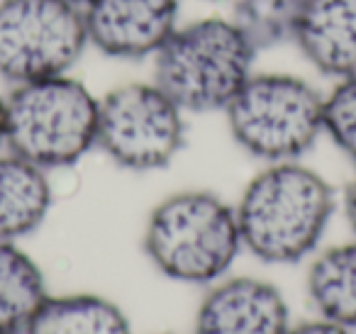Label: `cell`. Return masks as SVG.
Returning <instances> with one entry per match:
<instances>
[{
	"mask_svg": "<svg viewBox=\"0 0 356 334\" xmlns=\"http://www.w3.org/2000/svg\"><path fill=\"white\" fill-rule=\"evenodd\" d=\"M8 137V98L0 93V149L6 147Z\"/></svg>",
	"mask_w": 356,
	"mask_h": 334,
	"instance_id": "cell-19",
	"label": "cell"
},
{
	"mask_svg": "<svg viewBox=\"0 0 356 334\" xmlns=\"http://www.w3.org/2000/svg\"><path fill=\"white\" fill-rule=\"evenodd\" d=\"M144 254L178 283H215L244 249L237 212L210 191H181L163 198L144 227Z\"/></svg>",
	"mask_w": 356,
	"mask_h": 334,
	"instance_id": "cell-3",
	"label": "cell"
},
{
	"mask_svg": "<svg viewBox=\"0 0 356 334\" xmlns=\"http://www.w3.org/2000/svg\"><path fill=\"white\" fill-rule=\"evenodd\" d=\"M51 207L44 168L13 152L0 154V241H17L40 230Z\"/></svg>",
	"mask_w": 356,
	"mask_h": 334,
	"instance_id": "cell-11",
	"label": "cell"
},
{
	"mask_svg": "<svg viewBox=\"0 0 356 334\" xmlns=\"http://www.w3.org/2000/svg\"><path fill=\"white\" fill-rule=\"evenodd\" d=\"M322 98L300 76L254 71L225 118L247 154L268 164L298 161L322 134Z\"/></svg>",
	"mask_w": 356,
	"mask_h": 334,
	"instance_id": "cell-5",
	"label": "cell"
},
{
	"mask_svg": "<svg viewBox=\"0 0 356 334\" xmlns=\"http://www.w3.org/2000/svg\"><path fill=\"white\" fill-rule=\"evenodd\" d=\"M186 142V113L154 81L108 90L98 103L95 147L118 166L147 173L168 166Z\"/></svg>",
	"mask_w": 356,
	"mask_h": 334,
	"instance_id": "cell-6",
	"label": "cell"
},
{
	"mask_svg": "<svg viewBox=\"0 0 356 334\" xmlns=\"http://www.w3.org/2000/svg\"><path fill=\"white\" fill-rule=\"evenodd\" d=\"M344 215L349 220L351 232L356 234V176L344 188Z\"/></svg>",
	"mask_w": 356,
	"mask_h": 334,
	"instance_id": "cell-18",
	"label": "cell"
},
{
	"mask_svg": "<svg viewBox=\"0 0 356 334\" xmlns=\"http://www.w3.org/2000/svg\"><path fill=\"white\" fill-rule=\"evenodd\" d=\"M0 334H25V332H0Z\"/></svg>",
	"mask_w": 356,
	"mask_h": 334,
	"instance_id": "cell-21",
	"label": "cell"
},
{
	"mask_svg": "<svg viewBox=\"0 0 356 334\" xmlns=\"http://www.w3.org/2000/svg\"><path fill=\"white\" fill-rule=\"evenodd\" d=\"M69 3H76V6H83L86 0H69Z\"/></svg>",
	"mask_w": 356,
	"mask_h": 334,
	"instance_id": "cell-20",
	"label": "cell"
},
{
	"mask_svg": "<svg viewBox=\"0 0 356 334\" xmlns=\"http://www.w3.org/2000/svg\"><path fill=\"white\" fill-rule=\"evenodd\" d=\"M307 0H232V20L257 51L293 42Z\"/></svg>",
	"mask_w": 356,
	"mask_h": 334,
	"instance_id": "cell-15",
	"label": "cell"
},
{
	"mask_svg": "<svg viewBox=\"0 0 356 334\" xmlns=\"http://www.w3.org/2000/svg\"><path fill=\"white\" fill-rule=\"evenodd\" d=\"M293 42L320 74L356 76V0H307Z\"/></svg>",
	"mask_w": 356,
	"mask_h": 334,
	"instance_id": "cell-10",
	"label": "cell"
},
{
	"mask_svg": "<svg viewBox=\"0 0 356 334\" xmlns=\"http://www.w3.org/2000/svg\"><path fill=\"white\" fill-rule=\"evenodd\" d=\"M25 334H132L124 312L90 293L47 298Z\"/></svg>",
	"mask_w": 356,
	"mask_h": 334,
	"instance_id": "cell-12",
	"label": "cell"
},
{
	"mask_svg": "<svg viewBox=\"0 0 356 334\" xmlns=\"http://www.w3.org/2000/svg\"><path fill=\"white\" fill-rule=\"evenodd\" d=\"M288 329V305L281 290L252 276L218 283L195 317V334H286Z\"/></svg>",
	"mask_w": 356,
	"mask_h": 334,
	"instance_id": "cell-9",
	"label": "cell"
},
{
	"mask_svg": "<svg viewBox=\"0 0 356 334\" xmlns=\"http://www.w3.org/2000/svg\"><path fill=\"white\" fill-rule=\"evenodd\" d=\"M257 54L232 17H203L163 42L152 56V81L184 113H225L254 74Z\"/></svg>",
	"mask_w": 356,
	"mask_h": 334,
	"instance_id": "cell-2",
	"label": "cell"
},
{
	"mask_svg": "<svg viewBox=\"0 0 356 334\" xmlns=\"http://www.w3.org/2000/svg\"><path fill=\"white\" fill-rule=\"evenodd\" d=\"M86 49L81 6L69 0H0V76L13 86L71 74Z\"/></svg>",
	"mask_w": 356,
	"mask_h": 334,
	"instance_id": "cell-7",
	"label": "cell"
},
{
	"mask_svg": "<svg viewBox=\"0 0 356 334\" xmlns=\"http://www.w3.org/2000/svg\"><path fill=\"white\" fill-rule=\"evenodd\" d=\"M307 295L325 319L356 329V241L332 246L312 261Z\"/></svg>",
	"mask_w": 356,
	"mask_h": 334,
	"instance_id": "cell-13",
	"label": "cell"
},
{
	"mask_svg": "<svg viewBox=\"0 0 356 334\" xmlns=\"http://www.w3.org/2000/svg\"><path fill=\"white\" fill-rule=\"evenodd\" d=\"M234 212L249 254L264 264H298L320 244L334 212V191L312 168L278 161L249 181Z\"/></svg>",
	"mask_w": 356,
	"mask_h": 334,
	"instance_id": "cell-1",
	"label": "cell"
},
{
	"mask_svg": "<svg viewBox=\"0 0 356 334\" xmlns=\"http://www.w3.org/2000/svg\"><path fill=\"white\" fill-rule=\"evenodd\" d=\"M47 298L37 261L15 241H0V332H25Z\"/></svg>",
	"mask_w": 356,
	"mask_h": 334,
	"instance_id": "cell-14",
	"label": "cell"
},
{
	"mask_svg": "<svg viewBox=\"0 0 356 334\" xmlns=\"http://www.w3.org/2000/svg\"><path fill=\"white\" fill-rule=\"evenodd\" d=\"M322 132L356 164V76L339 79L322 98Z\"/></svg>",
	"mask_w": 356,
	"mask_h": 334,
	"instance_id": "cell-16",
	"label": "cell"
},
{
	"mask_svg": "<svg viewBox=\"0 0 356 334\" xmlns=\"http://www.w3.org/2000/svg\"><path fill=\"white\" fill-rule=\"evenodd\" d=\"M286 334H349V329L339 327L337 322L330 319H312V322H300L296 327H291Z\"/></svg>",
	"mask_w": 356,
	"mask_h": 334,
	"instance_id": "cell-17",
	"label": "cell"
},
{
	"mask_svg": "<svg viewBox=\"0 0 356 334\" xmlns=\"http://www.w3.org/2000/svg\"><path fill=\"white\" fill-rule=\"evenodd\" d=\"M81 10L88 47L122 61L154 56L181 25V0H86Z\"/></svg>",
	"mask_w": 356,
	"mask_h": 334,
	"instance_id": "cell-8",
	"label": "cell"
},
{
	"mask_svg": "<svg viewBox=\"0 0 356 334\" xmlns=\"http://www.w3.org/2000/svg\"><path fill=\"white\" fill-rule=\"evenodd\" d=\"M8 98L6 149L35 166H74L95 147L98 103L71 74L17 84Z\"/></svg>",
	"mask_w": 356,
	"mask_h": 334,
	"instance_id": "cell-4",
	"label": "cell"
}]
</instances>
